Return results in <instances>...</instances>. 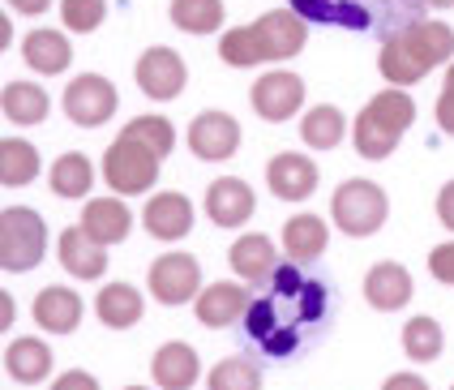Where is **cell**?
<instances>
[{
  "mask_svg": "<svg viewBox=\"0 0 454 390\" xmlns=\"http://www.w3.org/2000/svg\"><path fill=\"white\" fill-rule=\"evenodd\" d=\"M48 254V223L30 207H4L0 214V266L9 275L35 270Z\"/></svg>",
  "mask_w": 454,
  "mask_h": 390,
  "instance_id": "4",
  "label": "cell"
},
{
  "mask_svg": "<svg viewBox=\"0 0 454 390\" xmlns=\"http://www.w3.org/2000/svg\"><path fill=\"white\" fill-rule=\"evenodd\" d=\"M82 228L99 245H121L133 232V214H129V207L121 198H95V202H86V210H82Z\"/></svg>",
  "mask_w": 454,
  "mask_h": 390,
  "instance_id": "24",
  "label": "cell"
},
{
  "mask_svg": "<svg viewBox=\"0 0 454 390\" xmlns=\"http://www.w3.org/2000/svg\"><path fill=\"white\" fill-rule=\"evenodd\" d=\"M125 390H151V386H125Z\"/></svg>",
  "mask_w": 454,
  "mask_h": 390,
  "instance_id": "47",
  "label": "cell"
},
{
  "mask_svg": "<svg viewBox=\"0 0 454 390\" xmlns=\"http://www.w3.org/2000/svg\"><path fill=\"white\" fill-rule=\"evenodd\" d=\"M0 322H4V326L13 322V296H9V292H0Z\"/></svg>",
  "mask_w": 454,
  "mask_h": 390,
  "instance_id": "44",
  "label": "cell"
},
{
  "mask_svg": "<svg viewBox=\"0 0 454 390\" xmlns=\"http://www.w3.org/2000/svg\"><path fill=\"white\" fill-rule=\"evenodd\" d=\"M437 125L454 137V60H450V69H446L442 95H437Z\"/></svg>",
  "mask_w": 454,
  "mask_h": 390,
  "instance_id": "39",
  "label": "cell"
},
{
  "mask_svg": "<svg viewBox=\"0 0 454 390\" xmlns=\"http://www.w3.org/2000/svg\"><path fill=\"white\" fill-rule=\"evenodd\" d=\"M292 9L304 22H317V27H378V0H292Z\"/></svg>",
  "mask_w": 454,
  "mask_h": 390,
  "instance_id": "13",
  "label": "cell"
},
{
  "mask_svg": "<svg viewBox=\"0 0 454 390\" xmlns=\"http://www.w3.org/2000/svg\"><path fill=\"white\" fill-rule=\"evenodd\" d=\"M429 275L437 279V284H450L454 287V240L437 245V249L429 254Z\"/></svg>",
  "mask_w": 454,
  "mask_h": 390,
  "instance_id": "38",
  "label": "cell"
},
{
  "mask_svg": "<svg viewBox=\"0 0 454 390\" xmlns=\"http://www.w3.org/2000/svg\"><path fill=\"white\" fill-rule=\"evenodd\" d=\"M116 86L107 78H99V74H82V78H74L69 86H65V99H60V107H65V116L74 121V125H82V129H99V125H107L112 116H116Z\"/></svg>",
  "mask_w": 454,
  "mask_h": 390,
  "instance_id": "8",
  "label": "cell"
},
{
  "mask_svg": "<svg viewBox=\"0 0 454 390\" xmlns=\"http://www.w3.org/2000/svg\"><path fill=\"white\" fill-rule=\"evenodd\" d=\"M450 390H454V386H450Z\"/></svg>",
  "mask_w": 454,
  "mask_h": 390,
  "instance_id": "48",
  "label": "cell"
},
{
  "mask_svg": "<svg viewBox=\"0 0 454 390\" xmlns=\"http://www.w3.org/2000/svg\"><path fill=\"white\" fill-rule=\"evenodd\" d=\"M142 223L154 240H180L193 232V202L184 193H154L142 210Z\"/></svg>",
  "mask_w": 454,
  "mask_h": 390,
  "instance_id": "20",
  "label": "cell"
},
{
  "mask_svg": "<svg viewBox=\"0 0 454 390\" xmlns=\"http://www.w3.org/2000/svg\"><path fill=\"white\" fill-rule=\"evenodd\" d=\"M151 378L159 382V390H189L202 378V361L189 343L172 339L151 356Z\"/></svg>",
  "mask_w": 454,
  "mask_h": 390,
  "instance_id": "21",
  "label": "cell"
},
{
  "mask_svg": "<svg viewBox=\"0 0 454 390\" xmlns=\"http://www.w3.org/2000/svg\"><path fill=\"white\" fill-rule=\"evenodd\" d=\"M381 390H429V382L420 373H395V378L381 382Z\"/></svg>",
  "mask_w": 454,
  "mask_h": 390,
  "instance_id": "42",
  "label": "cell"
},
{
  "mask_svg": "<svg viewBox=\"0 0 454 390\" xmlns=\"http://www.w3.org/2000/svg\"><path fill=\"white\" fill-rule=\"evenodd\" d=\"M343 133H348V121H343V112L334 104H317V107L304 112V121H301L304 146H313V151H334V146L343 142Z\"/></svg>",
  "mask_w": 454,
  "mask_h": 390,
  "instance_id": "29",
  "label": "cell"
},
{
  "mask_svg": "<svg viewBox=\"0 0 454 390\" xmlns=\"http://www.w3.org/2000/svg\"><path fill=\"white\" fill-rule=\"evenodd\" d=\"M425 4H433V9H450L454 0H425Z\"/></svg>",
  "mask_w": 454,
  "mask_h": 390,
  "instance_id": "46",
  "label": "cell"
},
{
  "mask_svg": "<svg viewBox=\"0 0 454 390\" xmlns=\"http://www.w3.org/2000/svg\"><path fill=\"white\" fill-rule=\"evenodd\" d=\"M253 296L245 284H210L202 287V296L193 300V313H198V322L202 326H210V331H223V326H231V322H240L245 313H249Z\"/></svg>",
  "mask_w": 454,
  "mask_h": 390,
  "instance_id": "17",
  "label": "cell"
},
{
  "mask_svg": "<svg viewBox=\"0 0 454 390\" xmlns=\"http://www.w3.org/2000/svg\"><path fill=\"white\" fill-rule=\"evenodd\" d=\"M51 390H99V382H95L86 369H69V373H60V378H56V386Z\"/></svg>",
  "mask_w": 454,
  "mask_h": 390,
  "instance_id": "40",
  "label": "cell"
},
{
  "mask_svg": "<svg viewBox=\"0 0 454 390\" xmlns=\"http://www.w3.org/2000/svg\"><path fill=\"white\" fill-rule=\"evenodd\" d=\"M56 254H60V266L74 275V279H103V270H107V245L99 240H90V232L77 223L69 232H60L56 240Z\"/></svg>",
  "mask_w": 454,
  "mask_h": 390,
  "instance_id": "18",
  "label": "cell"
},
{
  "mask_svg": "<svg viewBox=\"0 0 454 390\" xmlns=\"http://www.w3.org/2000/svg\"><path fill=\"white\" fill-rule=\"evenodd\" d=\"M253 30L266 48V60H287V56L301 52L304 39H309V27H304V18L296 9H270L253 22Z\"/></svg>",
  "mask_w": 454,
  "mask_h": 390,
  "instance_id": "15",
  "label": "cell"
},
{
  "mask_svg": "<svg viewBox=\"0 0 454 390\" xmlns=\"http://www.w3.org/2000/svg\"><path fill=\"white\" fill-rule=\"evenodd\" d=\"M0 107H4L9 125H39V121H48L51 99L43 95V86H35V82H9L4 95H0Z\"/></svg>",
  "mask_w": 454,
  "mask_h": 390,
  "instance_id": "28",
  "label": "cell"
},
{
  "mask_svg": "<svg viewBox=\"0 0 454 390\" xmlns=\"http://www.w3.org/2000/svg\"><path fill=\"white\" fill-rule=\"evenodd\" d=\"M9 4H13V9H22V13H30V18H35V13H43V9H48L51 0H9Z\"/></svg>",
  "mask_w": 454,
  "mask_h": 390,
  "instance_id": "43",
  "label": "cell"
},
{
  "mask_svg": "<svg viewBox=\"0 0 454 390\" xmlns=\"http://www.w3.org/2000/svg\"><path fill=\"white\" fill-rule=\"evenodd\" d=\"M95 313H99V322L107 331H129V326H137L142 322V313H146V300H142V292L129 284H107L95 296Z\"/></svg>",
  "mask_w": 454,
  "mask_h": 390,
  "instance_id": "25",
  "label": "cell"
},
{
  "mask_svg": "<svg viewBox=\"0 0 454 390\" xmlns=\"http://www.w3.org/2000/svg\"><path fill=\"white\" fill-rule=\"evenodd\" d=\"M411 292H416V284H411L407 266H399V261H378V266L364 275V300L378 313L403 309L407 300H411Z\"/></svg>",
  "mask_w": 454,
  "mask_h": 390,
  "instance_id": "22",
  "label": "cell"
},
{
  "mask_svg": "<svg viewBox=\"0 0 454 390\" xmlns=\"http://www.w3.org/2000/svg\"><path fill=\"white\" fill-rule=\"evenodd\" d=\"M227 261H231V270L240 275V284H270V279H275V270L283 266V261H278L275 240H270V236H262V232L236 236V245H231Z\"/></svg>",
  "mask_w": 454,
  "mask_h": 390,
  "instance_id": "16",
  "label": "cell"
},
{
  "mask_svg": "<svg viewBox=\"0 0 454 390\" xmlns=\"http://www.w3.org/2000/svg\"><path fill=\"white\" fill-rule=\"evenodd\" d=\"M206 390H262V369L249 356H223L210 369Z\"/></svg>",
  "mask_w": 454,
  "mask_h": 390,
  "instance_id": "34",
  "label": "cell"
},
{
  "mask_svg": "<svg viewBox=\"0 0 454 390\" xmlns=\"http://www.w3.org/2000/svg\"><path fill=\"white\" fill-rule=\"evenodd\" d=\"M4 373L22 386H35L51 373V347L43 339H13L4 347Z\"/></svg>",
  "mask_w": 454,
  "mask_h": 390,
  "instance_id": "26",
  "label": "cell"
},
{
  "mask_svg": "<svg viewBox=\"0 0 454 390\" xmlns=\"http://www.w3.org/2000/svg\"><path fill=\"white\" fill-rule=\"evenodd\" d=\"M437 219H442L446 232H454V181H446L437 193Z\"/></svg>",
  "mask_w": 454,
  "mask_h": 390,
  "instance_id": "41",
  "label": "cell"
},
{
  "mask_svg": "<svg viewBox=\"0 0 454 390\" xmlns=\"http://www.w3.org/2000/svg\"><path fill=\"white\" fill-rule=\"evenodd\" d=\"M326 245H330V228L322 214H296V219L283 223V254L296 266H313L326 254Z\"/></svg>",
  "mask_w": 454,
  "mask_h": 390,
  "instance_id": "23",
  "label": "cell"
},
{
  "mask_svg": "<svg viewBox=\"0 0 454 390\" xmlns=\"http://www.w3.org/2000/svg\"><path fill=\"white\" fill-rule=\"evenodd\" d=\"M35 322H39V331H48V335H74L77 326H82V296H77L74 287H43L39 296H35Z\"/></svg>",
  "mask_w": 454,
  "mask_h": 390,
  "instance_id": "19",
  "label": "cell"
},
{
  "mask_svg": "<svg viewBox=\"0 0 454 390\" xmlns=\"http://www.w3.org/2000/svg\"><path fill=\"white\" fill-rule=\"evenodd\" d=\"M266 184H270V193H275L278 202H304V198H313V189H317V163L309 155L283 151V155L270 159Z\"/></svg>",
  "mask_w": 454,
  "mask_h": 390,
  "instance_id": "14",
  "label": "cell"
},
{
  "mask_svg": "<svg viewBox=\"0 0 454 390\" xmlns=\"http://www.w3.org/2000/svg\"><path fill=\"white\" fill-rule=\"evenodd\" d=\"M411 121H416V104H411V95H403V86L381 90V95H373L369 104L360 107V116H356V125H352L356 151L364 159L395 155V146H399V137L411 129Z\"/></svg>",
  "mask_w": 454,
  "mask_h": 390,
  "instance_id": "3",
  "label": "cell"
},
{
  "mask_svg": "<svg viewBox=\"0 0 454 390\" xmlns=\"http://www.w3.org/2000/svg\"><path fill=\"white\" fill-rule=\"evenodd\" d=\"M35 176H39V151L22 137H4L0 142V181H4V189L30 184Z\"/></svg>",
  "mask_w": 454,
  "mask_h": 390,
  "instance_id": "31",
  "label": "cell"
},
{
  "mask_svg": "<svg viewBox=\"0 0 454 390\" xmlns=\"http://www.w3.org/2000/svg\"><path fill=\"white\" fill-rule=\"evenodd\" d=\"M22 56L35 74H51V78H56V74L69 69L74 48H69V39H65L60 30H30L22 39Z\"/></svg>",
  "mask_w": 454,
  "mask_h": 390,
  "instance_id": "27",
  "label": "cell"
},
{
  "mask_svg": "<svg viewBox=\"0 0 454 390\" xmlns=\"http://www.w3.org/2000/svg\"><path fill=\"white\" fill-rule=\"evenodd\" d=\"M172 27L184 35H210L223 27V0H172Z\"/></svg>",
  "mask_w": 454,
  "mask_h": 390,
  "instance_id": "32",
  "label": "cell"
},
{
  "mask_svg": "<svg viewBox=\"0 0 454 390\" xmlns=\"http://www.w3.org/2000/svg\"><path fill=\"white\" fill-rule=\"evenodd\" d=\"M159 168L163 163H159V155H154L146 142L121 133L107 146V155H103V181L112 184V193H121V198H137V193H151L154 189Z\"/></svg>",
  "mask_w": 454,
  "mask_h": 390,
  "instance_id": "5",
  "label": "cell"
},
{
  "mask_svg": "<svg viewBox=\"0 0 454 390\" xmlns=\"http://www.w3.org/2000/svg\"><path fill=\"white\" fill-rule=\"evenodd\" d=\"M90 184H95V168H90V159L82 155V151H69V155H60L51 163V193L56 198H86L90 193Z\"/></svg>",
  "mask_w": 454,
  "mask_h": 390,
  "instance_id": "30",
  "label": "cell"
},
{
  "mask_svg": "<svg viewBox=\"0 0 454 390\" xmlns=\"http://www.w3.org/2000/svg\"><path fill=\"white\" fill-rule=\"evenodd\" d=\"M442 347H446V335H442V326L433 322V317H407V326H403V352H407V361H416V364H429L442 356Z\"/></svg>",
  "mask_w": 454,
  "mask_h": 390,
  "instance_id": "33",
  "label": "cell"
},
{
  "mask_svg": "<svg viewBox=\"0 0 454 390\" xmlns=\"http://www.w3.org/2000/svg\"><path fill=\"white\" fill-rule=\"evenodd\" d=\"M386 214H390V202H386L381 184L373 181H343L334 189V198H330V219H334L339 232L348 236L381 232Z\"/></svg>",
  "mask_w": 454,
  "mask_h": 390,
  "instance_id": "6",
  "label": "cell"
},
{
  "mask_svg": "<svg viewBox=\"0 0 454 390\" xmlns=\"http://www.w3.org/2000/svg\"><path fill=\"white\" fill-rule=\"evenodd\" d=\"M107 18V0H60V22L77 35H95Z\"/></svg>",
  "mask_w": 454,
  "mask_h": 390,
  "instance_id": "37",
  "label": "cell"
},
{
  "mask_svg": "<svg viewBox=\"0 0 454 390\" xmlns=\"http://www.w3.org/2000/svg\"><path fill=\"white\" fill-rule=\"evenodd\" d=\"M13 39V22L9 18H0V43H9Z\"/></svg>",
  "mask_w": 454,
  "mask_h": 390,
  "instance_id": "45",
  "label": "cell"
},
{
  "mask_svg": "<svg viewBox=\"0 0 454 390\" xmlns=\"http://www.w3.org/2000/svg\"><path fill=\"white\" fill-rule=\"evenodd\" d=\"M253 210H257V198H253V189L240 176H219V181H210L206 189V214H210V223H219V228H245L253 219Z\"/></svg>",
  "mask_w": 454,
  "mask_h": 390,
  "instance_id": "12",
  "label": "cell"
},
{
  "mask_svg": "<svg viewBox=\"0 0 454 390\" xmlns=\"http://www.w3.org/2000/svg\"><path fill=\"white\" fill-rule=\"evenodd\" d=\"M184 60L180 52L172 48H146L142 60H137V86H142V95L146 99H176L180 90H184Z\"/></svg>",
  "mask_w": 454,
  "mask_h": 390,
  "instance_id": "11",
  "label": "cell"
},
{
  "mask_svg": "<svg viewBox=\"0 0 454 390\" xmlns=\"http://www.w3.org/2000/svg\"><path fill=\"white\" fill-rule=\"evenodd\" d=\"M240 146V125L236 116L227 112H202L193 125H189V151L206 163H223V159L236 155Z\"/></svg>",
  "mask_w": 454,
  "mask_h": 390,
  "instance_id": "10",
  "label": "cell"
},
{
  "mask_svg": "<svg viewBox=\"0 0 454 390\" xmlns=\"http://www.w3.org/2000/svg\"><path fill=\"white\" fill-rule=\"evenodd\" d=\"M454 60V30L446 22H411V27L386 35L378 56V69L381 78L390 86H416L420 78H429L437 65Z\"/></svg>",
  "mask_w": 454,
  "mask_h": 390,
  "instance_id": "2",
  "label": "cell"
},
{
  "mask_svg": "<svg viewBox=\"0 0 454 390\" xmlns=\"http://www.w3.org/2000/svg\"><path fill=\"white\" fill-rule=\"evenodd\" d=\"M151 296L159 305H189L202 296V261L193 254H163L146 270Z\"/></svg>",
  "mask_w": 454,
  "mask_h": 390,
  "instance_id": "7",
  "label": "cell"
},
{
  "mask_svg": "<svg viewBox=\"0 0 454 390\" xmlns=\"http://www.w3.org/2000/svg\"><path fill=\"white\" fill-rule=\"evenodd\" d=\"M326 317V287L304 279L301 266H278L270 292L262 300H253L245 313L253 343H262L270 356H287L301 347L309 326H317Z\"/></svg>",
  "mask_w": 454,
  "mask_h": 390,
  "instance_id": "1",
  "label": "cell"
},
{
  "mask_svg": "<svg viewBox=\"0 0 454 390\" xmlns=\"http://www.w3.org/2000/svg\"><path fill=\"white\" fill-rule=\"evenodd\" d=\"M249 104L262 121H275V125L278 121H292L304 104V82L296 74H287V69H270V74H262L253 82Z\"/></svg>",
  "mask_w": 454,
  "mask_h": 390,
  "instance_id": "9",
  "label": "cell"
},
{
  "mask_svg": "<svg viewBox=\"0 0 454 390\" xmlns=\"http://www.w3.org/2000/svg\"><path fill=\"white\" fill-rule=\"evenodd\" d=\"M219 56H223L231 69H249V65H262V60H266V48H262V39H257L253 27H236L219 39Z\"/></svg>",
  "mask_w": 454,
  "mask_h": 390,
  "instance_id": "35",
  "label": "cell"
},
{
  "mask_svg": "<svg viewBox=\"0 0 454 390\" xmlns=\"http://www.w3.org/2000/svg\"><path fill=\"white\" fill-rule=\"evenodd\" d=\"M129 137H137V142H146L159 159L172 155V146H176V129H172V121H163V116H133L125 125Z\"/></svg>",
  "mask_w": 454,
  "mask_h": 390,
  "instance_id": "36",
  "label": "cell"
}]
</instances>
